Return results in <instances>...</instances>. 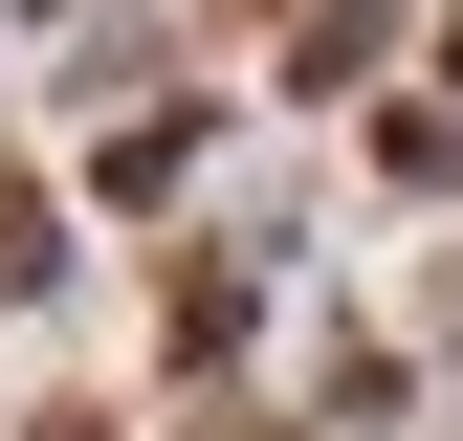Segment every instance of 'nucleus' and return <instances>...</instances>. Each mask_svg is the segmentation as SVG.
<instances>
[{
	"label": "nucleus",
	"mask_w": 463,
	"mask_h": 441,
	"mask_svg": "<svg viewBox=\"0 0 463 441\" xmlns=\"http://www.w3.org/2000/svg\"><path fill=\"white\" fill-rule=\"evenodd\" d=\"M0 287H44V199L23 177H0Z\"/></svg>",
	"instance_id": "obj_1"
}]
</instances>
